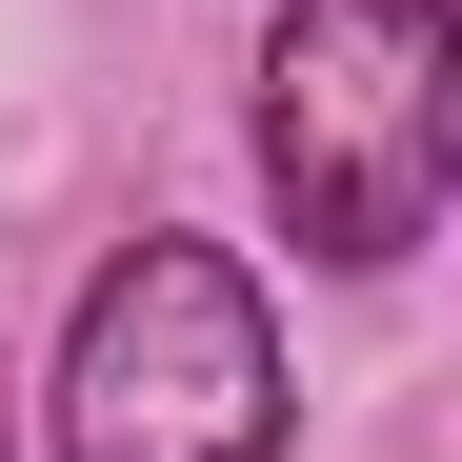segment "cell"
<instances>
[{
	"label": "cell",
	"instance_id": "7a4b0ae2",
	"mask_svg": "<svg viewBox=\"0 0 462 462\" xmlns=\"http://www.w3.org/2000/svg\"><path fill=\"white\" fill-rule=\"evenodd\" d=\"M60 462H282V322L221 242H141L60 322Z\"/></svg>",
	"mask_w": 462,
	"mask_h": 462
},
{
	"label": "cell",
	"instance_id": "6da1fadb",
	"mask_svg": "<svg viewBox=\"0 0 462 462\" xmlns=\"http://www.w3.org/2000/svg\"><path fill=\"white\" fill-rule=\"evenodd\" d=\"M462 181V21L442 0H282L262 21V201L301 262H422Z\"/></svg>",
	"mask_w": 462,
	"mask_h": 462
}]
</instances>
